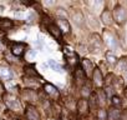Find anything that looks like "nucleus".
Here are the masks:
<instances>
[{
	"label": "nucleus",
	"mask_w": 127,
	"mask_h": 120,
	"mask_svg": "<svg viewBox=\"0 0 127 120\" xmlns=\"http://www.w3.org/2000/svg\"><path fill=\"white\" fill-rule=\"evenodd\" d=\"M113 18L118 24H123L127 20V11L121 5H116L113 9Z\"/></svg>",
	"instance_id": "1"
},
{
	"label": "nucleus",
	"mask_w": 127,
	"mask_h": 120,
	"mask_svg": "<svg viewBox=\"0 0 127 120\" xmlns=\"http://www.w3.org/2000/svg\"><path fill=\"white\" fill-rule=\"evenodd\" d=\"M4 103H5L10 109H13V110H15V111L20 110V108H21L19 99H18L15 95H13V94H5V95H4Z\"/></svg>",
	"instance_id": "2"
},
{
	"label": "nucleus",
	"mask_w": 127,
	"mask_h": 120,
	"mask_svg": "<svg viewBox=\"0 0 127 120\" xmlns=\"http://www.w3.org/2000/svg\"><path fill=\"white\" fill-rule=\"evenodd\" d=\"M103 40H105V43H106V45L110 48V49H116L117 46H118V44H117V40H116V38H115V35L112 34V33H110L108 30H105L103 31Z\"/></svg>",
	"instance_id": "3"
},
{
	"label": "nucleus",
	"mask_w": 127,
	"mask_h": 120,
	"mask_svg": "<svg viewBox=\"0 0 127 120\" xmlns=\"http://www.w3.org/2000/svg\"><path fill=\"white\" fill-rule=\"evenodd\" d=\"M101 50V39L98 35L94 34L90 36V51L98 53Z\"/></svg>",
	"instance_id": "4"
},
{
	"label": "nucleus",
	"mask_w": 127,
	"mask_h": 120,
	"mask_svg": "<svg viewBox=\"0 0 127 120\" xmlns=\"http://www.w3.org/2000/svg\"><path fill=\"white\" fill-rule=\"evenodd\" d=\"M26 118L29 120H40V115H39L37 110L31 105L26 106Z\"/></svg>",
	"instance_id": "5"
},
{
	"label": "nucleus",
	"mask_w": 127,
	"mask_h": 120,
	"mask_svg": "<svg viewBox=\"0 0 127 120\" xmlns=\"http://www.w3.org/2000/svg\"><path fill=\"white\" fill-rule=\"evenodd\" d=\"M25 44L24 43H16V44H14L13 45V48H11V53L15 55V56H21L23 54H24V51H25Z\"/></svg>",
	"instance_id": "6"
},
{
	"label": "nucleus",
	"mask_w": 127,
	"mask_h": 120,
	"mask_svg": "<svg viewBox=\"0 0 127 120\" xmlns=\"http://www.w3.org/2000/svg\"><path fill=\"white\" fill-rule=\"evenodd\" d=\"M44 89H45V93L47 95H50L51 98H57L59 96V90L56 89V86H54L52 84H45L44 85Z\"/></svg>",
	"instance_id": "7"
},
{
	"label": "nucleus",
	"mask_w": 127,
	"mask_h": 120,
	"mask_svg": "<svg viewBox=\"0 0 127 120\" xmlns=\"http://www.w3.org/2000/svg\"><path fill=\"white\" fill-rule=\"evenodd\" d=\"M92 78H94V81L97 86H101L102 83H103V78H102V73L98 68L94 69V73H92Z\"/></svg>",
	"instance_id": "8"
},
{
	"label": "nucleus",
	"mask_w": 127,
	"mask_h": 120,
	"mask_svg": "<svg viewBox=\"0 0 127 120\" xmlns=\"http://www.w3.org/2000/svg\"><path fill=\"white\" fill-rule=\"evenodd\" d=\"M82 69H84V71H85L86 75H90L91 73H94V65L91 63V60L82 59Z\"/></svg>",
	"instance_id": "9"
},
{
	"label": "nucleus",
	"mask_w": 127,
	"mask_h": 120,
	"mask_svg": "<svg viewBox=\"0 0 127 120\" xmlns=\"http://www.w3.org/2000/svg\"><path fill=\"white\" fill-rule=\"evenodd\" d=\"M14 26V23L10 20V19H1L0 20V30H10L11 28Z\"/></svg>",
	"instance_id": "10"
},
{
	"label": "nucleus",
	"mask_w": 127,
	"mask_h": 120,
	"mask_svg": "<svg viewBox=\"0 0 127 120\" xmlns=\"http://www.w3.org/2000/svg\"><path fill=\"white\" fill-rule=\"evenodd\" d=\"M72 19H74V21H75L76 25H79V26L84 25V20L85 19H84V15H82L81 11H75L72 14Z\"/></svg>",
	"instance_id": "11"
},
{
	"label": "nucleus",
	"mask_w": 127,
	"mask_h": 120,
	"mask_svg": "<svg viewBox=\"0 0 127 120\" xmlns=\"http://www.w3.org/2000/svg\"><path fill=\"white\" fill-rule=\"evenodd\" d=\"M0 76H1L4 80H8V81L13 80V73L9 69H6V68H1V69H0Z\"/></svg>",
	"instance_id": "12"
},
{
	"label": "nucleus",
	"mask_w": 127,
	"mask_h": 120,
	"mask_svg": "<svg viewBox=\"0 0 127 120\" xmlns=\"http://www.w3.org/2000/svg\"><path fill=\"white\" fill-rule=\"evenodd\" d=\"M101 20L103 21V24L106 25H110L112 23V16H111V11L108 10H103L102 14H101Z\"/></svg>",
	"instance_id": "13"
},
{
	"label": "nucleus",
	"mask_w": 127,
	"mask_h": 120,
	"mask_svg": "<svg viewBox=\"0 0 127 120\" xmlns=\"http://www.w3.org/2000/svg\"><path fill=\"white\" fill-rule=\"evenodd\" d=\"M47 29H49V31H50L55 38H60V36H61V30H60V28H59L57 25H55V24H49V25H47Z\"/></svg>",
	"instance_id": "14"
},
{
	"label": "nucleus",
	"mask_w": 127,
	"mask_h": 120,
	"mask_svg": "<svg viewBox=\"0 0 127 120\" xmlns=\"http://www.w3.org/2000/svg\"><path fill=\"white\" fill-rule=\"evenodd\" d=\"M23 95L29 101H36V93L34 90H31V89H25V91L23 93Z\"/></svg>",
	"instance_id": "15"
},
{
	"label": "nucleus",
	"mask_w": 127,
	"mask_h": 120,
	"mask_svg": "<svg viewBox=\"0 0 127 120\" xmlns=\"http://www.w3.org/2000/svg\"><path fill=\"white\" fill-rule=\"evenodd\" d=\"M59 28H60V30L65 31V33L70 31V24L66 19H59Z\"/></svg>",
	"instance_id": "16"
},
{
	"label": "nucleus",
	"mask_w": 127,
	"mask_h": 120,
	"mask_svg": "<svg viewBox=\"0 0 127 120\" xmlns=\"http://www.w3.org/2000/svg\"><path fill=\"white\" fill-rule=\"evenodd\" d=\"M89 109V103L85 100V99H81L79 103H77V110L81 113V114H85Z\"/></svg>",
	"instance_id": "17"
},
{
	"label": "nucleus",
	"mask_w": 127,
	"mask_h": 120,
	"mask_svg": "<svg viewBox=\"0 0 127 120\" xmlns=\"http://www.w3.org/2000/svg\"><path fill=\"white\" fill-rule=\"evenodd\" d=\"M49 65L52 68V70H55V71H57V73H62V68H61V65L57 64L55 60H49Z\"/></svg>",
	"instance_id": "18"
},
{
	"label": "nucleus",
	"mask_w": 127,
	"mask_h": 120,
	"mask_svg": "<svg viewBox=\"0 0 127 120\" xmlns=\"http://www.w3.org/2000/svg\"><path fill=\"white\" fill-rule=\"evenodd\" d=\"M106 60L110 63V64H116V61H117V58H116V55L115 54H112L111 51H108V53H106Z\"/></svg>",
	"instance_id": "19"
},
{
	"label": "nucleus",
	"mask_w": 127,
	"mask_h": 120,
	"mask_svg": "<svg viewBox=\"0 0 127 120\" xmlns=\"http://www.w3.org/2000/svg\"><path fill=\"white\" fill-rule=\"evenodd\" d=\"M87 19H89V23H90V25H91L92 28H95V29L98 28V23H97V20H96V18H95L94 15L89 14V15H87Z\"/></svg>",
	"instance_id": "20"
},
{
	"label": "nucleus",
	"mask_w": 127,
	"mask_h": 120,
	"mask_svg": "<svg viewBox=\"0 0 127 120\" xmlns=\"http://www.w3.org/2000/svg\"><path fill=\"white\" fill-rule=\"evenodd\" d=\"M90 106L91 109H95L97 106V95L96 94H91V98H90Z\"/></svg>",
	"instance_id": "21"
},
{
	"label": "nucleus",
	"mask_w": 127,
	"mask_h": 120,
	"mask_svg": "<svg viewBox=\"0 0 127 120\" xmlns=\"http://www.w3.org/2000/svg\"><path fill=\"white\" fill-rule=\"evenodd\" d=\"M97 118H98L100 120H106V119H107V113H106V110H105V109H100V110L97 111Z\"/></svg>",
	"instance_id": "22"
},
{
	"label": "nucleus",
	"mask_w": 127,
	"mask_h": 120,
	"mask_svg": "<svg viewBox=\"0 0 127 120\" xmlns=\"http://www.w3.org/2000/svg\"><path fill=\"white\" fill-rule=\"evenodd\" d=\"M90 6L94 8V10H98L101 6H102V1H89L87 3Z\"/></svg>",
	"instance_id": "23"
},
{
	"label": "nucleus",
	"mask_w": 127,
	"mask_h": 120,
	"mask_svg": "<svg viewBox=\"0 0 127 120\" xmlns=\"http://www.w3.org/2000/svg\"><path fill=\"white\" fill-rule=\"evenodd\" d=\"M25 73H26V75H37V73L34 70V66H31V65H29V66H25Z\"/></svg>",
	"instance_id": "24"
},
{
	"label": "nucleus",
	"mask_w": 127,
	"mask_h": 120,
	"mask_svg": "<svg viewBox=\"0 0 127 120\" xmlns=\"http://www.w3.org/2000/svg\"><path fill=\"white\" fill-rule=\"evenodd\" d=\"M118 110H116L115 108L113 109H111V111H110V114H108V116H110V119L111 120H117V116H118Z\"/></svg>",
	"instance_id": "25"
},
{
	"label": "nucleus",
	"mask_w": 127,
	"mask_h": 120,
	"mask_svg": "<svg viewBox=\"0 0 127 120\" xmlns=\"http://www.w3.org/2000/svg\"><path fill=\"white\" fill-rule=\"evenodd\" d=\"M118 68H120V70H122V71L127 73V60L122 59L121 61H120V64H118Z\"/></svg>",
	"instance_id": "26"
},
{
	"label": "nucleus",
	"mask_w": 127,
	"mask_h": 120,
	"mask_svg": "<svg viewBox=\"0 0 127 120\" xmlns=\"http://www.w3.org/2000/svg\"><path fill=\"white\" fill-rule=\"evenodd\" d=\"M56 14H57V16H60V19H66V16H67L66 11L64 10L62 8H59V9L56 10Z\"/></svg>",
	"instance_id": "27"
},
{
	"label": "nucleus",
	"mask_w": 127,
	"mask_h": 120,
	"mask_svg": "<svg viewBox=\"0 0 127 120\" xmlns=\"http://www.w3.org/2000/svg\"><path fill=\"white\" fill-rule=\"evenodd\" d=\"M112 104L115 106H120L121 105V99L118 96H112Z\"/></svg>",
	"instance_id": "28"
},
{
	"label": "nucleus",
	"mask_w": 127,
	"mask_h": 120,
	"mask_svg": "<svg viewBox=\"0 0 127 120\" xmlns=\"http://www.w3.org/2000/svg\"><path fill=\"white\" fill-rule=\"evenodd\" d=\"M89 94H90V88L89 86H84L82 88V95L84 96H87Z\"/></svg>",
	"instance_id": "29"
},
{
	"label": "nucleus",
	"mask_w": 127,
	"mask_h": 120,
	"mask_svg": "<svg viewBox=\"0 0 127 120\" xmlns=\"http://www.w3.org/2000/svg\"><path fill=\"white\" fill-rule=\"evenodd\" d=\"M76 76H77L79 80H82V79H84V74H82L81 69H77V71H76Z\"/></svg>",
	"instance_id": "30"
},
{
	"label": "nucleus",
	"mask_w": 127,
	"mask_h": 120,
	"mask_svg": "<svg viewBox=\"0 0 127 120\" xmlns=\"http://www.w3.org/2000/svg\"><path fill=\"white\" fill-rule=\"evenodd\" d=\"M54 4H55V1H46V0L44 1V5H46V6H51V5H54Z\"/></svg>",
	"instance_id": "31"
},
{
	"label": "nucleus",
	"mask_w": 127,
	"mask_h": 120,
	"mask_svg": "<svg viewBox=\"0 0 127 120\" xmlns=\"http://www.w3.org/2000/svg\"><path fill=\"white\" fill-rule=\"evenodd\" d=\"M106 93H107V95H108V96H110V95H112V89H111V88H107V89H106Z\"/></svg>",
	"instance_id": "32"
},
{
	"label": "nucleus",
	"mask_w": 127,
	"mask_h": 120,
	"mask_svg": "<svg viewBox=\"0 0 127 120\" xmlns=\"http://www.w3.org/2000/svg\"><path fill=\"white\" fill-rule=\"evenodd\" d=\"M4 93V85H3V83L0 81V94H3Z\"/></svg>",
	"instance_id": "33"
},
{
	"label": "nucleus",
	"mask_w": 127,
	"mask_h": 120,
	"mask_svg": "<svg viewBox=\"0 0 127 120\" xmlns=\"http://www.w3.org/2000/svg\"><path fill=\"white\" fill-rule=\"evenodd\" d=\"M35 55H36V53H35V51H31V53L29 54V56H30V58H34Z\"/></svg>",
	"instance_id": "34"
},
{
	"label": "nucleus",
	"mask_w": 127,
	"mask_h": 120,
	"mask_svg": "<svg viewBox=\"0 0 127 120\" xmlns=\"http://www.w3.org/2000/svg\"><path fill=\"white\" fill-rule=\"evenodd\" d=\"M4 11V6H0V13H3Z\"/></svg>",
	"instance_id": "35"
},
{
	"label": "nucleus",
	"mask_w": 127,
	"mask_h": 120,
	"mask_svg": "<svg viewBox=\"0 0 127 120\" xmlns=\"http://www.w3.org/2000/svg\"><path fill=\"white\" fill-rule=\"evenodd\" d=\"M126 79H127V73H126Z\"/></svg>",
	"instance_id": "36"
},
{
	"label": "nucleus",
	"mask_w": 127,
	"mask_h": 120,
	"mask_svg": "<svg viewBox=\"0 0 127 120\" xmlns=\"http://www.w3.org/2000/svg\"><path fill=\"white\" fill-rule=\"evenodd\" d=\"M0 49H1V44H0Z\"/></svg>",
	"instance_id": "37"
},
{
	"label": "nucleus",
	"mask_w": 127,
	"mask_h": 120,
	"mask_svg": "<svg viewBox=\"0 0 127 120\" xmlns=\"http://www.w3.org/2000/svg\"><path fill=\"white\" fill-rule=\"evenodd\" d=\"M117 120H121V119H117Z\"/></svg>",
	"instance_id": "38"
}]
</instances>
